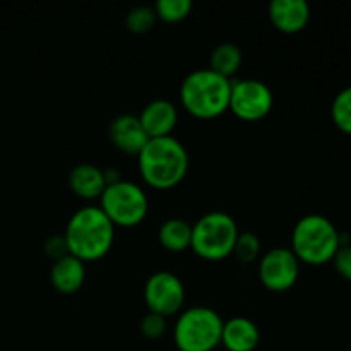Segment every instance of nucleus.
<instances>
[{
  "mask_svg": "<svg viewBox=\"0 0 351 351\" xmlns=\"http://www.w3.org/2000/svg\"><path fill=\"white\" fill-rule=\"evenodd\" d=\"M64 239L69 254L82 263H93L110 252L115 240V226L99 206H86L71 216Z\"/></svg>",
  "mask_w": 351,
  "mask_h": 351,
  "instance_id": "nucleus-1",
  "label": "nucleus"
},
{
  "mask_svg": "<svg viewBox=\"0 0 351 351\" xmlns=\"http://www.w3.org/2000/svg\"><path fill=\"white\" fill-rule=\"evenodd\" d=\"M137 161L143 180L161 191L180 184L189 171L187 149L173 136L147 141Z\"/></svg>",
  "mask_w": 351,
  "mask_h": 351,
  "instance_id": "nucleus-2",
  "label": "nucleus"
},
{
  "mask_svg": "<svg viewBox=\"0 0 351 351\" xmlns=\"http://www.w3.org/2000/svg\"><path fill=\"white\" fill-rule=\"evenodd\" d=\"M232 81L211 69L192 71L182 81L180 101L191 115L211 120L230 110Z\"/></svg>",
  "mask_w": 351,
  "mask_h": 351,
  "instance_id": "nucleus-3",
  "label": "nucleus"
},
{
  "mask_svg": "<svg viewBox=\"0 0 351 351\" xmlns=\"http://www.w3.org/2000/svg\"><path fill=\"white\" fill-rule=\"evenodd\" d=\"M341 247V233L331 219L322 215H307L298 219L291 233V252L300 263L322 266L331 263Z\"/></svg>",
  "mask_w": 351,
  "mask_h": 351,
  "instance_id": "nucleus-4",
  "label": "nucleus"
},
{
  "mask_svg": "<svg viewBox=\"0 0 351 351\" xmlns=\"http://www.w3.org/2000/svg\"><path fill=\"white\" fill-rule=\"evenodd\" d=\"M239 233V225L228 213H208L192 225L191 249L206 261H221L233 254Z\"/></svg>",
  "mask_w": 351,
  "mask_h": 351,
  "instance_id": "nucleus-5",
  "label": "nucleus"
},
{
  "mask_svg": "<svg viewBox=\"0 0 351 351\" xmlns=\"http://www.w3.org/2000/svg\"><path fill=\"white\" fill-rule=\"evenodd\" d=\"M223 319L209 307H192L182 312L173 331L178 351H213L221 345Z\"/></svg>",
  "mask_w": 351,
  "mask_h": 351,
  "instance_id": "nucleus-6",
  "label": "nucleus"
},
{
  "mask_svg": "<svg viewBox=\"0 0 351 351\" xmlns=\"http://www.w3.org/2000/svg\"><path fill=\"white\" fill-rule=\"evenodd\" d=\"M99 208L108 216L113 226L130 228L144 221L149 211V199L143 187L120 178L106 185L99 197Z\"/></svg>",
  "mask_w": 351,
  "mask_h": 351,
  "instance_id": "nucleus-7",
  "label": "nucleus"
},
{
  "mask_svg": "<svg viewBox=\"0 0 351 351\" xmlns=\"http://www.w3.org/2000/svg\"><path fill=\"white\" fill-rule=\"evenodd\" d=\"M274 103L273 91L259 79H237L232 81L230 110L239 119L256 122L271 112Z\"/></svg>",
  "mask_w": 351,
  "mask_h": 351,
  "instance_id": "nucleus-8",
  "label": "nucleus"
},
{
  "mask_svg": "<svg viewBox=\"0 0 351 351\" xmlns=\"http://www.w3.org/2000/svg\"><path fill=\"white\" fill-rule=\"evenodd\" d=\"M184 300L185 288L177 274L170 271H158L147 278L144 287V302L149 312L167 319L180 311Z\"/></svg>",
  "mask_w": 351,
  "mask_h": 351,
  "instance_id": "nucleus-9",
  "label": "nucleus"
},
{
  "mask_svg": "<svg viewBox=\"0 0 351 351\" xmlns=\"http://www.w3.org/2000/svg\"><path fill=\"white\" fill-rule=\"evenodd\" d=\"M300 274V261L291 249L276 247L259 261V280L269 291H288L295 287Z\"/></svg>",
  "mask_w": 351,
  "mask_h": 351,
  "instance_id": "nucleus-10",
  "label": "nucleus"
},
{
  "mask_svg": "<svg viewBox=\"0 0 351 351\" xmlns=\"http://www.w3.org/2000/svg\"><path fill=\"white\" fill-rule=\"evenodd\" d=\"M108 136L113 146L129 156H139L143 147L146 146L149 137L144 132L143 125L139 122V117L136 115H119L110 122Z\"/></svg>",
  "mask_w": 351,
  "mask_h": 351,
  "instance_id": "nucleus-11",
  "label": "nucleus"
},
{
  "mask_svg": "<svg viewBox=\"0 0 351 351\" xmlns=\"http://www.w3.org/2000/svg\"><path fill=\"white\" fill-rule=\"evenodd\" d=\"M177 106L163 98L147 103L139 115L141 125L149 139L171 136V130L177 125Z\"/></svg>",
  "mask_w": 351,
  "mask_h": 351,
  "instance_id": "nucleus-12",
  "label": "nucleus"
},
{
  "mask_svg": "<svg viewBox=\"0 0 351 351\" xmlns=\"http://www.w3.org/2000/svg\"><path fill=\"white\" fill-rule=\"evenodd\" d=\"M269 19L281 33H298L308 24L311 7L305 0H274L269 5Z\"/></svg>",
  "mask_w": 351,
  "mask_h": 351,
  "instance_id": "nucleus-13",
  "label": "nucleus"
},
{
  "mask_svg": "<svg viewBox=\"0 0 351 351\" xmlns=\"http://www.w3.org/2000/svg\"><path fill=\"white\" fill-rule=\"evenodd\" d=\"M261 343V331L250 319L232 317L223 322L221 345L228 351H254Z\"/></svg>",
  "mask_w": 351,
  "mask_h": 351,
  "instance_id": "nucleus-14",
  "label": "nucleus"
},
{
  "mask_svg": "<svg viewBox=\"0 0 351 351\" xmlns=\"http://www.w3.org/2000/svg\"><path fill=\"white\" fill-rule=\"evenodd\" d=\"M86 280V266L72 254L53 261L50 269V281L58 293L72 295L79 291Z\"/></svg>",
  "mask_w": 351,
  "mask_h": 351,
  "instance_id": "nucleus-15",
  "label": "nucleus"
},
{
  "mask_svg": "<svg viewBox=\"0 0 351 351\" xmlns=\"http://www.w3.org/2000/svg\"><path fill=\"white\" fill-rule=\"evenodd\" d=\"M105 171L91 163L75 165L69 173V187L77 197L99 199L106 189Z\"/></svg>",
  "mask_w": 351,
  "mask_h": 351,
  "instance_id": "nucleus-16",
  "label": "nucleus"
},
{
  "mask_svg": "<svg viewBox=\"0 0 351 351\" xmlns=\"http://www.w3.org/2000/svg\"><path fill=\"white\" fill-rule=\"evenodd\" d=\"M158 239L170 252H184L191 247L192 225L182 218H170L161 225Z\"/></svg>",
  "mask_w": 351,
  "mask_h": 351,
  "instance_id": "nucleus-17",
  "label": "nucleus"
},
{
  "mask_svg": "<svg viewBox=\"0 0 351 351\" xmlns=\"http://www.w3.org/2000/svg\"><path fill=\"white\" fill-rule=\"evenodd\" d=\"M240 65H242V51L230 41L218 45L209 57V69L230 81L239 72Z\"/></svg>",
  "mask_w": 351,
  "mask_h": 351,
  "instance_id": "nucleus-18",
  "label": "nucleus"
},
{
  "mask_svg": "<svg viewBox=\"0 0 351 351\" xmlns=\"http://www.w3.org/2000/svg\"><path fill=\"white\" fill-rule=\"evenodd\" d=\"M331 117L335 125L345 134H351V86L341 89L331 105Z\"/></svg>",
  "mask_w": 351,
  "mask_h": 351,
  "instance_id": "nucleus-19",
  "label": "nucleus"
},
{
  "mask_svg": "<svg viewBox=\"0 0 351 351\" xmlns=\"http://www.w3.org/2000/svg\"><path fill=\"white\" fill-rule=\"evenodd\" d=\"M191 0H158L154 5L156 17L163 19L165 23H178L191 14Z\"/></svg>",
  "mask_w": 351,
  "mask_h": 351,
  "instance_id": "nucleus-20",
  "label": "nucleus"
},
{
  "mask_svg": "<svg viewBox=\"0 0 351 351\" xmlns=\"http://www.w3.org/2000/svg\"><path fill=\"white\" fill-rule=\"evenodd\" d=\"M156 12H154V9H151V7H146V5H141V7H136V9L130 10L129 14H127V19H125V24L127 27H129L130 33H136V34H144L147 33V31H151L154 27V24H156Z\"/></svg>",
  "mask_w": 351,
  "mask_h": 351,
  "instance_id": "nucleus-21",
  "label": "nucleus"
},
{
  "mask_svg": "<svg viewBox=\"0 0 351 351\" xmlns=\"http://www.w3.org/2000/svg\"><path fill=\"white\" fill-rule=\"evenodd\" d=\"M259 252H261V240L256 233L252 232L239 233L233 254H235L242 263L245 264L254 263V261L257 259V256H259Z\"/></svg>",
  "mask_w": 351,
  "mask_h": 351,
  "instance_id": "nucleus-22",
  "label": "nucleus"
},
{
  "mask_svg": "<svg viewBox=\"0 0 351 351\" xmlns=\"http://www.w3.org/2000/svg\"><path fill=\"white\" fill-rule=\"evenodd\" d=\"M167 331V319L163 315H158L154 312H147L143 319H141V332L146 336L147 339H158L165 335Z\"/></svg>",
  "mask_w": 351,
  "mask_h": 351,
  "instance_id": "nucleus-23",
  "label": "nucleus"
},
{
  "mask_svg": "<svg viewBox=\"0 0 351 351\" xmlns=\"http://www.w3.org/2000/svg\"><path fill=\"white\" fill-rule=\"evenodd\" d=\"M332 264L339 276L351 281V243H341L336 256L332 257Z\"/></svg>",
  "mask_w": 351,
  "mask_h": 351,
  "instance_id": "nucleus-24",
  "label": "nucleus"
},
{
  "mask_svg": "<svg viewBox=\"0 0 351 351\" xmlns=\"http://www.w3.org/2000/svg\"><path fill=\"white\" fill-rule=\"evenodd\" d=\"M45 252H47L53 261L67 256L69 249H67V243H65L64 235H55L51 237V239H48L47 243H45Z\"/></svg>",
  "mask_w": 351,
  "mask_h": 351,
  "instance_id": "nucleus-25",
  "label": "nucleus"
}]
</instances>
